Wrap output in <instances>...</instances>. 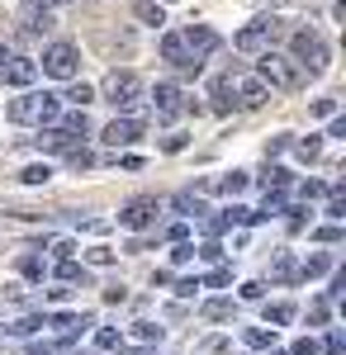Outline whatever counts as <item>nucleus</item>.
Instances as JSON below:
<instances>
[{
  "label": "nucleus",
  "mask_w": 346,
  "mask_h": 355,
  "mask_svg": "<svg viewBox=\"0 0 346 355\" xmlns=\"http://www.w3.org/2000/svg\"><path fill=\"white\" fill-rule=\"evenodd\" d=\"M5 119L10 123H57L62 119V95H53V90H24L19 100L5 105Z\"/></svg>",
  "instance_id": "obj_1"
},
{
  "label": "nucleus",
  "mask_w": 346,
  "mask_h": 355,
  "mask_svg": "<svg viewBox=\"0 0 346 355\" xmlns=\"http://www.w3.org/2000/svg\"><path fill=\"white\" fill-rule=\"evenodd\" d=\"M256 76H261L270 90H299V85H304V67H299L290 53L261 48V53H256Z\"/></svg>",
  "instance_id": "obj_2"
},
{
  "label": "nucleus",
  "mask_w": 346,
  "mask_h": 355,
  "mask_svg": "<svg viewBox=\"0 0 346 355\" xmlns=\"http://www.w3.org/2000/svg\"><path fill=\"white\" fill-rule=\"evenodd\" d=\"M213 95H233L242 110H261L270 100V85L256 71H233V76H223V81L213 85Z\"/></svg>",
  "instance_id": "obj_3"
},
{
  "label": "nucleus",
  "mask_w": 346,
  "mask_h": 355,
  "mask_svg": "<svg viewBox=\"0 0 346 355\" xmlns=\"http://www.w3.org/2000/svg\"><path fill=\"white\" fill-rule=\"evenodd\" d=\"M100 90L109 95V105H119V110L129 114V119H138V110H142V100H147V85L138 81L133 71H109Z\"/></svg>",
  "instance_id": "obj_4"
},
{
  "label": "nucleus",
  "mask_w": 346,
  "mask_h": 355,
  "mask_svg": "<svg viewBox=\"0 0 346 355\" xmlns=\"http://www.w3.org/2000/svg\"><path fill=\"white\" fill-rule=\"evenodd\" d=\"M53 81H76V71H81V48L76 43H67V38H57V43H48L43 48V62H38Z\"/></svg>",
  "instance_id": "obj_5"
},
{
  "label": "nucleus",
  "mask_w": 346,
  "mask_h": 355,
  "mask_svg": "<svg viewBox=\"0 0 346 355\" xmlns=\"http://www.w3.org/2000/svg\"><path fill=\"white\" fill-rule=\"evenodd\" d=\"M280 28H285V19L261 15V19H252V24H242L238 33H233V48H238V53H261V48H270V43L280 38Z\"/></svg>",
  "instance_id": "obj_6"
},
{
  "label": "nucleus",
  "mask_w": 346,
  "mask_h": 355,
  "mask_svg": "<svg viewBox=\"0 0 346 355\" xmlns=\"http://www.w3.org/2000/svg\"><path fill=\"white\" fill-rule=\"evenodd\" d=\"M290 57L304 67V71H322L327 62H332V53H327V43H322L313 28H294L290 38Z\"/></svg>",
  "instance_id": "obj_7"
},
{
  "label": "nucleus",
  "mask_w": 346,
  "mask_h": 355,
  "mask_svg": "<svg viewBox=\"0 0 346 355\" xmlns=\"http://www.w3.org/2000/svg\"><path fill=\"white\" fill-rule=\"evenodd\" d=\"M147 100H152V114H157V123H176V119L190 110V105H186V90H181L176 81H157Z\"/></svg>",
  "instance_id": "obj_8"
},
{
  "label": "nucleus",
  "mask_w": 346,
  "mask_h": 355,
  "mask_svg": "<svg viewBox=\"0 0 346 355\" xmlns=\"http://www.w3.org/2000/svg\"><path fill=\"white\" fill-rule=\"evenodd\" d=\"M157 194H138V199H129L124 209H119V227H129V232H147V227H157Z\"/></svg>",
  "instance_id": "obj_9"
},
{
  "label": "nucleus",
  "mask_w": 346,
  "mask_h": 355,
  "mask_svg": "<svg viewBox=\"0 0 346 355\" xmlns=\"http://www.w3.org/2000/svg\"><path fill=\"white\" fill-rule=\"evenodd\" d=\"M181 43H186V53L195 57V62H204V57H213L218 48H223V38H218L209 24H190V28H181Z\"/></svg>",
  "instance_id": "obj_10"
},
{
  "label": "nucleus",
  "mask_w": 346,
  "mask_h": 355,
  "mask_svg": "<svg viewBox=\"0 0 346 355\" xmlns=\"http://www.w3.org/2000/svg\"><path fill=\"white\" fill-rule=\"evenodd\" d=\"M33 81H38V62H33V57H5V62H0V85L28 90Z\"/></svg>",
  "instance_id": "obj_11"
},
{
  "label": "nucleus",
  "mask_w": 346,
  "mask_h": 355,
  "mask_svg": "<svg viewBox=\"0 0 346 355\" xmlns=\"http://www.w3.org/2000/svg\"><path fill=\"white\" fill-rule=\"evenodd\" d=\"M105 147H114V152H119V147H133L138 137H142V119H129V114H124V119H114V123H105Z\"/></svg>",
  "instance_id": "obj_12"
},
{
  "label": "nucleus",
  "mask_w": 346,
  "mask_h": 355,
  "mask_svg": "<svg viewBox=\"0 0 346 355\" xmlns=\"http://www.w3.org/2000/svg\"><path fill=\"white\" fill-rule=\"evenodd\" d=\"M171 209H176L181 218H204V214H209V204H204V194H195V190H181L176 199H171Z\"/></svg>",
  "instance_id": "obj_13"
},
{
  "label": "nucleus",
  "mask_w": 346,
  "mask_h": 355,
  "mask_svg": "<svg viewBox=\"0 0 346 355\" xmlns=\"http://www.w3.org/2000/svg\"><path fill=\"white\" fill-rule=\"evenodd\" d=\"M247 185H252V175H247V171H228V175H213V180H209V190L228 194V199H238Z\"/></svg>",
  "instance_id": "obj_14"
},
{
  "label": "nucleus",
  "mask_w": 346,
  "mask_h": 355,
  "mask_svg": "<svg viewBox=\"0 0 346 355\" xmlns=\"http://www.w3.org/2000/svg\"><path fill=\"white\" fill-rule=\"evenodd\" d=\"M270 279H275V284H294V279H299V261H294L290 251H275V256H270Z\"/></svg>",
  "instance_id": "obj_15"
},
{
  "label": "nucleus",
  "mask_w": 346,
  "mask_h": 355,
  "mask_svg": "<svg viewBox=\"0 0 346 355\" xmlns=\"http://www.w3.org/2000/svg\"><path fill=\"white\" fill-rule=\"evenodd\" d=\"M133 19L147 28H161L166 24V10H161V0H133Z\"/></svg>",
  "instance_id": "obj_16"
},
{
  "label": "nucleus",
  "mask_w": 346,
  "mask_h": 355,
  "mask_svg": "<svg viewBox=\"0 0 346 355\" xmlns=\"http://www.w3.org/2000/svg\"><path fill=\"white\" fill-rule=\"evenodd\" d=\"M57 128L72 137V142H85V137H90V114H85V110H72L62 123H57Z\"/></svg>",
  "instance_id": "obj_17"
},
{
  "label": "nucleus",
  "mask_w": 346,
  "mask_h": 355,
  "mask_svg": "<svg viewBox=\"0 0 346 355\" xmlns=\"http://www.w3.org/2000/svg\"><path fill=\"white\" fill-rule=\"evenodd\" d=\"M199 313H204L209 322H233V318H238V303H233V299H204V303H199Z\"/></svg>",
  "instance_id": "obj_18"
},
{
  "label": "nucleus",
  "mask_w": 346,
  "mask_h": 355,
  "mask_svg": "<svg viewBox=\"0 0 346 355\" xmlns=\"http://www.w3.org/2000/svg\"><path fill=\"white\" fill-rule=\"evenodd\" d=\"M327 270H337V261H332L327 251H318V256H308V261L299 266V279H318V275H327Z\"/></svg>",
  "instance_id": "obj_19"
},
{
  "label": "nucleus",
  "mask_w": 346,
  "mask_h": 355,
  "mask_svg": "<svg viewBox=\"0 0 346 355\" xmlns=\"http://www.w3.org/2000/svg\"><path fill=\"white\" fill-rule=\"evenodd\" d=\"M57 279H62V284H85V279H90V270L81 266L76 256H67V261H57Z\"/></svg>",
  "instance_id": "obj_20"
},
{
  "label": "nucleus",
  "mask_w": 346,
  "mask_h": 355,
  "mask_svg": "<svg viewBox=\"0 0 346 355\" xmlns=\"http://www.w3.org/2000/svg\"><path fill=\"white\" fill-rule=\"evenodd\" d=\"M48 180H53V166L48 162H33V166L19 171V185H28V190H38V185H48Z\"/></svg>",
  "instance_id": "obj_21"
},
{
  "label": "nucleus",
  "mask_w": 346,
  "mask_h": 355,
  "mask_svg": "<svg viewBox=\"0 0 346 355\" xmlns=\"http://www.w3.org/2000/svg\"><path fill=\"white\" fill-rule=\"evenodd\" d=\"M294 318H299L294 303H266V327H290Z\"/></svg>",
  "instance_id": "obj_22"
},
{
  "label": "nucleus",
  "mask_w": 346,
  "mask_h": 355,
  "mask_svg": "<svg viewBox=\"0 0 346 355\" xmlns=\"http://www.w3.org/2000/svg\"><path fill=\"white\" fill-rule=\"evenodd\" d=\"M19 275H24V279H43V275H48V261H43L38 251H24V256H19Z\"/></svg>",
  "instance_id": "obj_23"
},
{
  "label": "nucleus",
  "mask_w": 346,
  "mask_h": 355,
  "mask_svg": "<svg viewBox=\"0 0 346 355\" xmlns=\"http://www.w3.org/2000/svg\"><path fill=\"white\" fill-rule=\"evenodd\" d=\"M242 341H247L252 351H266V346H275V327H247Z\"/></svg>",
  "instance_id": "obj_24"
},
{
  "label": "nucleus",
  "mask_w": 346,
  "mask_h": 355,
  "mask_svg": "<svg viewBox=\"0 0 346 355\" xmlns=\"http://www.w3.org/2000/svg\"><path fill=\"white\" fill-rule=\"evenodd\" d=\"M290 147H294L299 162H318L322 157V137H299V142H290Z\"/></svg>",
  "instance_id": "obj_25"
},
{
  "label": "nucleus",
  "mask_w": 346,
  "mask_h": 355,
  "mask_svg": "<svg viewBox=\"0 0 346 355\" xmlns=\"http://www.w3.org/2000/svg\"><path fill=\"white\" fill-rule=\"evenodd\" d=\"M161 331L166 327H157V322H133V341L138 346H152V341H161Z\"/></svg>",
  "instance_id": "obj_26"
},
{
  "label": "nucleus",
  "mask_w": 346,
  "mask_h": 355,
  "mask_svg": "<svg viewBox=\"0 0 346 355\" xmlns=\"http://www.w3.org/2000/svg\"><path fill=\"white\" fill-rule=\"evenodd\" d=\"M119 346H124V336H119L114 327H100V331H95V351H119Z\"/></svg>",
  "instance_id": "obj_27"
},
{
  "label": "nucleus",
  "mask_w": 346,
  "mask_h": 355,
  "mask_svg": "<svg viewBox=\"0 0 346 355\" xmlns=\"http://www.w3.org/2000/svg\"><path fill=\"white\" fill-rule=\"evenodd\" d=\"M67 162H72V171H90V166H95V157H90V152H85V147H72V152H67Z\"/></svg>",
  "instance_id": "obj_28"
},
{
  "label": "nucleus",
  "mask_w": 346,
  "mask_h": 355,
  "mask_svg": "<svg viewBox=\"0 0 346 355\" xmlns=\"http://www.w3.org/2000/svg\"><path fill=\"white\" fill-rule=\"evenodd\" d=\"M332 190H337V185H322V180H304V185H299V194H304V199H327Z\"/></svg>",
  "instance_id": "obj_29"
},
{
  "label": "nucleus",
  "mask_w": 346,
  "mask_h": 355,
  "mask_svg": "<svg viewBox=\"0 0 346 355\" xmlns=\"http://www.w3.org/2000/svg\"><path fill=\"white\" fill-rule=\"evenodd\" d=\"M322 355H346V336H342V327L327 331V341H322Z\"/></svg>",
  "instance_id": "obj_30"
},
{
  "label": "nucleus",
  "mask_w": 346,
  "mask_h": 355,
  "mask_svg": "<svg viewBox=\"0 0 346 355\" xmlns=\"http://www.w3.org/2000/svg\"><path fill=\"white\" fill-rule=\"evenodd\" d=\"M285 185H290V171L270 162V171H266V190H285Z\"/></svg>",
  "instance_id": "obj_31"
},
{
  "label": "nucleus",
  "mask_w": 346,
  "mask_h": 355,
  "mask_svg": "<svg viewBox=\"0 0 346 355\" xmlns=\"http://www.w3.org/2000/svg\"><path fill=\"white\" fill-rule=\"evenodd\" d=\"M67 100H72L76 110H85V105L95 100V90H90V85H85V81H76V85H72V95H67Z\"/></svg>",
  "instance_id": "obj_32"
},
{
  "label": "nucleus",
  "mask_w": 346,
  "mask_h": 355,
  "mask_svg": "<svg viewBox=\"0 0 346 355\" xmlns=\"http://www.w3.org/2000/svg\"><path fill=\"white\" fill-rule=\"evenodd\" d=\"M199 284H209V289H223V284H233V270H228V266H218V270H213V275H204Z\"/></svg>",
  "instance_id": "obj_33"
},
{
  "label": "nucleus",
  "mask_w": 346,
  "mask_h": 355,
  "mask_svg": "<svg viewBox=\"0 0 346 355\" xmlns=\"http://www.w3.org/2000/svg\"><path fill=\"white\" fill-rule=\"evenodd\" d=\"M199 351H204V355H228V336H204Z\"/></svg>",
  "instance_id": "obj_34"
},
{
  "label": "nucleus",
  "mask_w": 346,
  "mask_h": 355,
  "mask_svg": "<svg viewBox=\"0 0 346 355\" xmlns=\"http://www.w3.org/2000/svg\"><path fill=\"white\" fill-rule=\"evenodd\" d=\"M85 261H90V266H114V251H109V246H90Z\"/></svg>",
  "instance_id": "obj_35"
},
{
  "label": "nucleus",
  "mask_w": 346,
  "mask_h": 355,
  "mask_svg": "<svg viewBox=\"0 0 346 355\" xmlns=\"http://www.w3.org/2000/svg\"><path fill=\"white\" fill-rule=\"evenodd\" d=\"M195 256H204L209 266H218V261H223V246H218V242H204V246H195Z\"/></svg>",
  "instance_id": "obj_36"
},
{
  "label": "nucleus",
  "mask_w": 346,
  "mask_h": 355,
  "mask_svg": "<svg viewBox=\"0 0 346 355\" xmlns=\"http://www.w3.org/2000/svg\"><path fill=\"white\" fill-rule=\"evenodd\" d=\"M327 318H332V308H327V299H318V303H308V322H327Z\"/></svg>",
  "instance_id": "obj_37"
},
{
  "label": "nucleus",
  "mask_w": 346,
  "mask_h": 355,
  "mask_svg": "<svg viewBox=\"0 0 346 355\" xmlns=\"http://www.w3.org/2000/svg\"><path fill=\"white\" fill-rule=\"evenodd\" d=\"M38 327H43V318H19V322H15L10 331H15V336H33Z\"/></svg>",
  "instance_id": "obj_38"
},
{
  "label": "nucleus",
  "mask_w": 346,
  "mask_h": 355,
  "mask_svg": "<svg viewBox=\"0 0 346 355\" xmlns=\"http://www.w3.org/2000/svg\"><path fill=\"white\" fill-rule=\"evenodd\" d=\"M171 261H176V266H190V261H195V246H190V242H176Z\"/></svg>",
  "instance_id": "obj_39"
},
{
  "label": "nucleus",
  "mask_w": 346,
  "mask_h": 355,
  "mask_svg": "<svg viewBox=\"0 0 346 355\" xmlns=\"http://www.w3.org/2000/svg\"><path fill=\"white\" fill-rule=\"evenodd\" d=\"M290 355H322V346L313 341V336H304V341H294V351Z\"/></svg>",
  "instance_id": "obj_40"
},
{
  "label": "nucleus",
  "mask_w": 346,
  "mask_h": 355,
  "mask_svg": "<svg viewBox=\"0 0 346 355\" xmlns=\"http://www.w3.org/2000/svg\"><path fill=\"white\" fill-rule=\"evenodd\" d=\"M313 237H318V242H342V223H327V227H318Z\"/></svg>",
  "instance_id": "obj_41"
},
{
  "label": "nucleus",
  "mask_w": 346,
  "mask_h": 355,
  "mask_svg": "<svg viewBox=\"0 0 346 355\" xmlns=\"http://www.w3.org/2000/svg\"><path fill=\"white\" fill-rule=\"evenodd\" d=\"M199 289H204V284H199V279H176V294H181V299H195V294H199Z\"/></svg>",
  "instance_id": "obj_42"
},
{
  "label": "nucleus",
  "mask_w": 346,
  "mask_h": 355,
  "mask_svg": "<svg viewBox=\"0 0 346 355\" xmlns=\"http://www.w3.org/2000/svg\"><path fill=\"white\" fill-rule=\"evenodd\" d=\"M261 294H266V284H261V279H247V284H242V299H261Z\"/></svg>",
  "instance_id": "obj_43"
},
{
  "label": "nucleus",
  "mask_w": 346,
  "mask_h": 355,
  "mask_svg": "<svg viewBox=\"0 0 346 355\" xmlns=\"http://www.w3.org/2000/svg\"><path fill=\"white\" fill-rule=\"evenodd\" d=\"M290 214V232H304V223H308V209H285Z\"/></svg>",
  "instance_id": "obj_44"
},
{
  "label": "nucleus",
  "mask_w": 346,
  "mask_h": 355,
  "mask_svg": "<svg viewBox=\"0 0 346 355\" xmlns=\"http://www.w3.org/2000/svg\"><path fill=\"white\" fill-rule=\"evenodd\" d=\"M186 142H190L186 133H171L166 142H161V152H186Z\"/></svg>",
  "instance_id": "obj_45"
},
{
  "label": "nucleus",
  "mask_w": 346,
  "mask_h": 355,
  "mask_svg": "<svg viewBox=\"0 0 346 355\" xmlns=\"http://www.w3.org/2000/svg\"><path fill=\"white\" fill-rule=\"evenodd\" d=\"M327 137H346V119H342V114L327 119Z\"/></svg>",
  "instance_id": "obj_46"
},
{
  "label": "nucleus",
  "mask_w": 346,
  "mask_h": 355,
  "mask_svg": "<svg viewBox=\"0 0 346 355\" xmlns=\"http://www.w3.org/2000/svg\"><path fill=\"white\" fill-rule=\"evenodd\" d=\"M53 256H57V261H67V256H76V242H67V237H62V242H53Z\"/></svg>",
  "instance_id": "obj_47"
},
{
  "label": "nucleus",
  "mask_w": 346,
  "mask_h": 355,
  "mask_svg": "<svg viewBox=\"0 0 346 355\" xmlns=\"http://www.w3.org/2000/svg\"><path fill=\"white\" fill-rule=\"evenodd\" d=\"M313 114H318V119H332V114H337V100H313Z\"/></svg>",
  "instance_id": "obj_48"
},
{
  "label": "nucleus",
  "mask_w": 346,
  "mask_h": 355,
  "mask_svg": "<svg viewBox=\"0 0 346 355\" xmlns=\"http://www.w3.org/2000/svg\"><path fill=\"white\" fill-rule=\"evenodd\" d=\"M186 232H190V223L181 218V223H171V227H166V237H171V242H186Z\"/></svg>",
  "instance_id": "obj_49"
},
{
  "label": "nucleus",
  "mask_w": 346,
  "mask_h": 355,
  "mask_svg": "<svg viewBox=\"0 0 346 355\" xmlns=\"http://www.w3.org/2000/svg\"><path fill=\"white\" fill-rule=\"evenodd\" d=\"M285 147H290V137H270V142H266V162H270V157H280Z\"/></svg>",
  "instance_id": "obj_50"
},
{
  "label": "nucleus",
  "mask_w": 346,
  "mask_h": 355,
  "mask_svg": "<svg viewBox=\"0 0 346 355\" xmlns=\"http://www.w3.org/2000/svg\"><path fill=\"white\" fill-rule=\"evenodd\" d=\"M124 299H129V289H124V284H109V289H105V303H124Z\"/></svg>",
  "instance_id": "obj_51"
},
{
  "label": "nucleus",
  "mask_w": 346,
  "mask_h": 355,
  "mask_svg": "<svg viewBox=\"0 0 346 355\" xmlns=\"http://www.w3.org/2000/svg\"><path fill=\"white\" fill-rule=\"evenodd\" d=\"M342 289H346V275H332V289H327V303H332V299H342Z\"/></svg>",
  "instance_id": "obj_52"
},
{
  "label": "nucleus",
  "mask_w": 346,
  "mask_h": 355,
  "mask_svg": "<svg viewBox=\"0 0 346 355\" xmlns=\"http://www.w3.org/2000/svg\"><path fill=\"white\" fill-rule=\"evenodd\" d=\"M67 294H72V284H62V279H57L53 289H48V299H53V303H62V299H67Z\"/></svg>",
  "instance_id": "obj_53"
},
{
  "label": "nucleus",
  "mask_w": 346,
  "mask_h": 355,
  "mask_svg": "<svg viewBox=\"0 0 346 355\" xmlns=\"http://www.w3.org/2000/svg\"><path fill=\"white\" fill-rule=\"evenodd\" d=\"M5 57H10V53H5V43H0V62H5Z\"/></svg>",
  "instance_id": "obj_54"
},
{
  "label": "nucleus",
  "mask_w": 346,
  "mask_h": 355,
  "mask_svg": "<svg viewBox=\"0 0 346 355\" xmlns=\"http://www.w3.org/2000/svg\"><path fill=\"white\" fill-rule=\"evenodd\" d=\"M133 355H157V351H133Z\"/></svg>",
  "instance_id": "obj_55"
},
{
  "label": "nucleus",
  "mask_w": 346,
  "mask_h": 355,
  "mask_svg": "<svg viewBox=\"0 0 346 355\" xmlns=\"http://www.w3.org/2000/svg\"><path fill=\"white\" fill-rule=\"evenodd\" d=\"M0 336H5V327H0Z\"/></svg>",
  "instance_id": "obj_56"
}]
</instances>
